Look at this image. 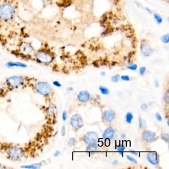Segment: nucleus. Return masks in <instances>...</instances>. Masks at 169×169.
Masks as SVG:
<instances>
[{"instance_id": "nucleus-21", "label": "nucleus", "mask_w": 169, "mask_h": 169, "mask_svg": "<svg viewBox=\"0 0 169 169\" xmlns=\"http://www.w3.org/2000/svg\"><path fill=\"white\" fill-rule=\"evenodd\" d=\"M161 138L163 140H164L165 142L169 143V135L168 133H162L161 135Z\"/></svg>"}, {"instance_id": "nucleus-34", "label": "nucleus", "mask_w": 169, "mask_h": 169, "mask_svg": "<svg viewBox=\"0 0 169 169\" xmlns=\"http://www.w3.org/2000/svg\"><path fill=\"white\" fill-rule=\"evenodd\" d=\"M53 84L55 85V86H57V87H60L61 86V84H60V82L58 81H53Z\"/></svg>"}, {"instance_id": "nucleus-27", "label": "nucleus", "mask_w": 169, "mask_h": 169, "mask_svg": "<svg viewBox=\"0 0 169 169\" xmlns=\"http://www.w3.org/2000/svg\"><path fill=\"white\" fill-rule=\"evenodd\" d=\"M127 68L130 69V70H132V71H136L137 69V66L136 64H132V65L128 66Z\"/></svg>"}, {"instance_id": "nucleus-7", "label": "nucleus", "mask_w": 169, "mask_h": 169, "mask_svg": "<svg viewBox=\"0 0 169 169\" xmlns=\"http://www.w3.org/2000/svg\"><path fill=\"white\" fill-rule=\"evenodd\" d=\"M83 140L87 144L96 143L98 141V134L96 132H87L83 136Z\"/></svg>"}, {"instance_id": "nucleus-28", "label": "nucleus", "mask_w": 169, "mask_h": 169, "mask_svg": "<svg viewBox=\"0 0 169 169\" xmlns=\"http://www.w3.org/2000/svg\"><path fill=\"white\" fill-rule=\"evenodd\" d=\"M126 158H127V159H128L129 161H131L132 162L134 163H136V164L137 163V161H136V160L135 159L133 158V157L130 156H126Z\"/></svg>"}, {"instance_id": "nucleus-41", "label": "nucleus", "mask_w": 169, "mask_h": 169, "mask_svg": "<svg viewBox=\"0 0 169 169\" xmlns=\"http://www.w3.org/2000/svg\"><path fill=\"white\" fill-rule=\"evenodd\" d=\"M121 137L122 138H125L126 137V134H124V133H122V135H121Z\"/></svg>"}, {"instance_id": "nucleus-14", "label": "nucleus", "mask_w": 169, "mask_h": 169, "mask_svg": "<svg viewBox=\"0 0 169 169\" xmlns=\"http://www.w3.org/2000/svg\"><path fill=\"white\" fill-rule=\"evenodd\" d=\"M6 66L9 67H26L27 66L24 64L20 63V62H8L6 64Z\"/></svg>"}, {"instance_id": "nucleus-23", "label": "nucleus", "mask_w": 169, "mask_h": 169, "mask_svg": "<svg viewBox=\"0 0 169 169\" xmlns=\"http://www.w3.org/2000/svg\"><path fill=\"white\" fill-rule=\"evenodd\" d=\"M75 143H76V140H75V138H70V140H69V142L67 143V144L70 147H71V146H73L75 145Z\"/></svg>"}, {"instance_id": "nucleus-24", "label": "nucleus", "mask_w": 169, "mask_h": 169, "mask_svg": "<svg viewBox=\"0 0 169 169\" xmlns=\"http://www.w3.org/2000/svg\"><path fill=\"white\" fill-rule=\"evenodd\" d=\"M164 100H165V102H166L167 103H169V92L168 90H166L164 93Z\"/></svg>"}, {"instance_id": "nucleus-6", "label": "nucleus", "mask_w": 169, "mask_h": 169, "mask_svg": "<svg viewBox=\"0 0 169 169\" xmlns=\"http://www.w3.org/2000/svg\"><path fill=\"white\" fill-rule=\"evenodd\" d=\"M71 125L75 129H78L83 126V121L80 115H74L71 119Z\"/></svg>"}, {"instance_id": "nucleus-30", "label": "nucleus", "mask_w": 169, "mask_h": 169, "mask_svg": "<svg viewBox=\"0 0 169 169\" xmlns=\"http://www.w3.org/2000/svg\"><path fill=\"white\" fill-rule=\"evenodd\" d=\"M67 114L65 111L63 112V114H62V119L64 121H66L67 119Z\"/></svg>"}, {"instance_id": "nucleus-25", "label": "nucleus", "mask_w": 169, "mask_h": 169, "mask_svg": "<svg viewBox=\"0 0 169 169\" xmlns=\"http://www.w3.org/2000/svg\"><path fill=\"white\" fill-rule=\"evenodd\" d=\"M119 75L117 74V75H114L113 77H112L111 80L113 82H117L119 81Z\"/></svg>"}, {"instance_id": "nucleus-11", "label": "nucleus", "mask_w": 169, "mask_h": 169, "mask_svg": "<svg viewBox=\"0 0 169 169\" xmlns=\"http://www.w3.org/2000/svg\"><path fill=\"white\" fill-rule=\"evenodd\" d=\"M78 98L79 101L82 103H85L89 100L90 98V94L86 91H82L80 92L78 95Z\"/></svg>"}, {"instance_id": "nucleus-19", "label": "nucleus", "mask_w": 169, "mask_h": 169, "mask_svg": "<svg viewBox=\"0 0 169 169\" xmlns=\"http://www.w3.org/2000/svg\"><path fill=\"white\" fill-rule=\"evenodd\" d=\"M139 122H140V129H143V128L146 127V121L144 119L142 118H140L139 119Z\"/></svg>"}, {"instance_id": "nucleus-8", "label": "nucleus", "mask_w": 169, "mask_h": 169, "mask_svg": "<svg viewBox=\"0 0 169 169\" xmlns=\"http://www.w3.org/2000/svg\"><path fill=\"white\" fill-rule=\"evenodd\" d=\"M140 50L145 57H149L152 54L153 50L150 45L146 41H142L140 45Z\"/></svg>"}, {"instance_id": "nucleus-44", "label": "nucleus", "mask_w": 169, "mask_h": 169, "mask_svg": "<svg viewBox=\"0 0 169 169\" xmlns=\"http://www.w3.org/2000/svg\"><path fill=\"white\" fill-rule=\"evenodd\" d=\"M3 168H4V167L1 165H0V169H3Z\"/></svg>"}, {"instance_id": "nucleus-32", "label": "nucleus", "mask_w": 169, "mask_h": 169, "mask_svg": "<svg viewBox=\"0 0 169 169\" xmlns=\"http://www.w3.org/2000/svg\"><path fill=\"white\" fill-rule=\"evenodd\" d=\"M156 118L157 119V120L159 121V122H161V121H162V117H161V116L159 113H157L156 114Z\"/></svg>"}, {"instance_id": "nucleus-40", "label": "nucleus", "mask_w": 169, "mask_h": 169, "mask_svg": "<svg viewBox=\"0 0 169 169\" xmlns=\"http://www.w3.org/2000/svg\"><path fill=\"white\" fill-rule=\"evenodd\" d=\"M118 161H117V160H115V161H114V162L113 163V165H117L118 164Z\"/></svg>"}, {"instance_id": "nucleus-10", "label": "nucleus", "mask_w": 169, "mask_h": 169, "mask_svg": "<svg viewBox=\"0 0 169 169\" xmlns=\"http://www.w3.org/2000/svg\"><path fill=\"white\" fill-rule=\"evenodd\" d=\"M144 140L148 142H153L155 140V133L150 130H144L142 133Z\"/></svg>"}, {"instance_id": "nucleus-38", "label": "nucleus", "mask_w": 169, "mask_h": 169, "mask_svg": "<svg viewBox=\"0 0 169 169\" xmlns=\"http://www.w3.org/2000/svg\"><path fill=\"white\" fill-rule=\"evenodd\" d=\"M155 86L156 87H159V84L158 81H155Z\"/></svg>"}, {"instance_id": "nucleus-5", "label": "nucleus", "mask_w": 169, "mask_h": 169, "mask_svg": "<svg viewBox=\"0 0 169 169\" xmlns=\"http://www.w3.org/2000/svg\"><path fill=\"white\" fill-rule=\"evenodd\" d=\"M24 79L20 76H13L7 79V83L9 86L12 88H16L23 84Z\"/></svg>"}, {"instance_id": "nucleus-36", "label": "nucleus", "mask_w": 169, "mask_h": 169, "mask_svg": "<svg viewBox=\"0 0 169 169\" xmlns=\"http://www.w3.org/2000/svg\"><path fill=\"white\" fill-rule=\"evenodd\" d=\"M60 151L57 150L55 152V153H54V156L55 157H58L60 155Z\"/></svg>"}, {"instance_id": "nucleus-18", "label": "nucleus", "mask_w": 169, "mask_h": 169, "mask_svg": "<svg viewBox=\"0 0 169 169\" xmlns=\"http://www.w3.org/2000/svg\"><path fill=\"white\" fill-rule=\"evenodd\" d=\"M99 90L102 93V94H104V95H107V94H109V90H108V89L106 87L101 86L99 87Z\"/></svg>"}, {"instance_id": "nucleus-35", "label": "nucleus", "mask_w": 169, "mask_h": 169, "mask_svg": "<svg viewBox=\"0 0 169 169\" xmlns=\"http://www.w3.org/2000/svg\"><path fill=\"white\" fill-rule=\"evenodd\" d=\"M147 105L146 103H143L142 105H141V109H142V110H146V109H147Z\"/></svg>"}, {"instance_id": "nucleus-33", "label": "nucleus", "mask_w": 169, "mask_h": 169, "mask_svg": "<svg viewBox=\"0 0 169 169\" xmlns=\"http://www.w3.org/2000/svg\"><path fill=\"white\" fill-rule=\"evenodd\" d=\"M66 129H65V126H62V129H61V134L62 136H64L66 135Z\"/></svg>"}, {"instance_id": "nucleus-4", "label": "nucleus", "mask_w": 169, "mask_h": 169, "mask_svg": "<svg viewBox=\"0 0 169 169\" xmlns=\"http://www.w3.org/2000/svg\"><path fill=\"white\" fill-rule=\"evenodd\" d=\"M9 158L12 160H17L22 158L24 155V152L21 148L16 147L9 148L8 151Z\"/></svg>"}, {"instance_id": "nucleus-16", "label": "nucleus", "mask_w": 169, "mask_h": 169, "mask_svg": "<svg viewBox=\"0 0 169 169\" xmlns=\"http://www.w3.org/2000/svg\"><path fill=\"white\" fill-rule=\"evenodd\" d=\"M42 164L41 163H37V164H33L32 165H25L20 167V168H24V169H39L41 168Z\"/></svg>"}, {"instance_id": "nucleus-15", "label": "nucleus", "mask_w": 169, "mask_h": 169, "mask_svg": "<svg viewBox=\"0 0 169 169\" xmlns=\"http://www.w3.org/2000/svg\"><path fill=\"white\" fill-rule=\"evenodd\" d=\"M98 146L96 143L89 144L86 148V151L88 152L89 153H93L95 152L97 149Z\"/></svg>"}, {"instance_id": "nucleus-43", "label": "nucleus", "mask_w": 169, "mask_h": 169, "mask_svg": "<svg viewBox=\"0 0 169 169\" xmlns=\"http://www.w3.org/2000/svg\"><path fill=\"white\" fill-rule=\"evenodd\" d=\"M69 89H70V90H71V91H73L74 88H73V87H70V88H69Z\"/></svg>"}, {"instance_id": "nucleus-3", "label": "nucleus", "mask_w": 169, "mask_h": 169, "mask_svg": "<svg viewBox=\"0 0 169 169\" xmlns=\"http://www.w3.org/2000/svg\"><path fill=\"white\" fill-rule=\"evenodd\" d=\"M37 91L42 95L47 96L52 91L50 85L45 82H38L35 85Z\"/></svg>"}, {"instance_id": "nucleus-26", "label": "nucleus", "mask_w": 169, "mask_h": 169, "mask_svg": "<svg viewBox=\"0 0 169 169\" xmlns=\"http://www.w3.org/2000/svg\"><path fill=\"white\" fill-rule=\"evenodd\" d=\"M125 149H126V147H125L124 146H119V147L118 148V151L119 152L120 155H122V153L123 152L125 151Z\"/></svg>"}, {"instance_id": "nucleus-29", "label": "nucleus", "mask_w": 169, "mask_h": 169, "mask_svg": "<svg viewBox=\"0 0 169 169\" xmlns=\"http://www.w3.org/2000/svg\"><path fill=\"white\" fill-rule=\"evenodd\" d=\"M146 71V67H141L140 68V73L141 75H143Z\"/></svg>"}, {"instance_id": "nucleus-20", "label": "nucleus", "mask_w": 169, "mask_h": 169, "mask_svg": "<svg viewBox=\"0 0 169 169\" xmlns=\"http://www.w3.org/2000/svg\"><path fill=\"white\" fill-rule=\"evenodd\" d=\"M154 19L157 22V23L159 24L162 23V18H161V16L159 14H155L154 15Z\"/></svg>"}, {"instance_id": "nucleus-13", "label": "nucleus", "mask_w": 169, "mask_h": 169, "mask_svg": "<svg viewBox=\"0 0 169 169\" xmlns=\"http://www.w3.org/2000/svg\"><path fill=\"white\" fill-rule=\"evenodd\" d=\"M114 129L111 127H109L105 130V132L103 134L102 137L106 140H111L114 137Z\"/></svg>"}, {"instance_id": "nucleus-22", "label": "nucleus", "mask_w": 169, "mask_h": 169, "mask_svg": "<svg viewBox=\"0 0 169 169\" xmlns=\"http://www.w3.org/2000/svg\"><path fill=\"white\" fill-rule=\"evenodd\" d=\"M169 34H167L165 35H163L162 38L161 40L164 43H168L169 42Z\"/></svg>"}, {"instance_id": "nucleus-2", "label": "nucleus", "mask_w": 169, "mask_h": 169, "mask_svg": "<svg viewBox=\"0 0 169 169\" xmlns=\"http://www.w3.org/2000/svg\"><path fill=\"white\" fill-rule=\"evenodd\" d=\"M35 58L41 63L49 64L54 59L52 53L46 49H42L37 51L35 54Z\"/></svg>"}, {"instance_id": "nucleus-17", "label": "nucleus", "mask_w": 169, "mask_h": 169, "mask_svg": "<svg viewBox=\"0 0 169 169\" xmlns=\"http://www.w3.org/2000/svg\"><path fill=\"white\" fill-rule=\"evenodd\" d=\"M133 118V116L132 113L129 112L126 115V121L128 123H131L132 120Z\"/></svg>"}, {"instance_id": "nucleus-12", "label": "nucleus", "mask_w": 169, "mask_h": 169, "mask_svg": "<svg viewBox=\"0 0 169 169\" xmlns=\"http://www.w3.org/2000/svg\"><path fill=\"white\" fill-rule=\"evenodd\" d=\"M103 116L104 118L107 122H111L115 119L114 113L111 110H106L104 112Z\"/></svg>"}, {"instance_id": "nucleus-31", "label": "nucleus", "mask_w": 169, "mask_h": 169, "mask_svg": "<svg viewBox=\"0 0 169 169\" xmlns=\"http://www.w3.org/2000/svg\"><path fill=\"white\" fill-rule=\"evenodd\" d=\"M121 79L125 81H129V78L128 75H122L121 77Z\"/></svg>"}, {"instance_id": "nucleus-42", "label": "nucleus", "mask_w": 169, "mask_h": 169, "mask_svg": "<svg viewBox=\"0 0 169 169\" xmlns=\"http://www.w3.org/2000/svg\"><path fill=\"white\" fill-rule=\"evenodd\" d=\"M105 73L104 71H102L101 73V75H102V76H105Z\"/></svg>"}, {"instance_id": "nucleus-39", "label": "nucleus", "mask_w": 169, "mask_h": 169, "mask_svg": "<svg viewBox=\"0 0 169 169\" xmlns=\"http://www.w3.org/2000/svg\"><path fill=\"white\" fill-rule=\"evenodd\" d=\"M146 11H147L148 12H149V13H150V14H152V11L150 9L148 8L147 7H146Z\"/></svg>"}, {"instance_id": "nucleus-37", "label": "nucleus", "mask_w": 169, "mask_h": 169, "mask_svg": "<svg viewBox=\"0 0 169 169\" xmlns=\"http://www.w3.org/2000/svg\"><path fill=\"white\" fill-rule=\"evenodd\" d=\"M129 152H130V153H132V154L134 155L135 156L138 155V153H137V152L134 151H133V150L129 151Z\"/></svg>"}, {"instance_id": "nucleus-1", "label": "nucleus", "mask_w": 169, "mask_h": 169, "mask_svg": "<svg viewBox=\"0 0 169 169\" xmlns=\"http://www.w3.org/2000/svg\"><path fill=\"white\" fill-rule=\"evenodd\" d=\"M15 9L12 5L9 3H4L0 5V19L4 21H8L13 18Z\"/></svg>"}, {"instance_id": "nucleus-45", "label": "nucleus", "mask_w": 169, "mask_h": 169, "mask_svg": "<svg viewBox=\"0 0 169 169\" xmlns=\"http://www.w3.org/2000/svg\"><path fill=\"white\" fill-rule=\"evenodd\" d=\"M169 120H168V126H169Z\"/></svg>"}, {"instance_id": "nucleus-9", "label": "nucleus", "mask_w": 169, "mask_h": 169, "mask_svg": "<svg viewBox=\"0 0 169 169\" xmlns=\"http://www.w3.org/2000/svg\"><path fill=\"white\" fill-rule=\"evenodd\" d=\"M147 158L149 162L152 165H157L159 162V156L155 152H151L148 153Z\"/></svg>"}]
</instances>
